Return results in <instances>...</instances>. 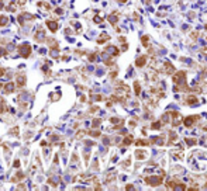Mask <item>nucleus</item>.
Here are the masks:
<instances>
[{
    "label": "nucleus",
    "instance_id": "f257e3e1",
    "mask_svg": "<svg viewBox=\"0 0 207 191\" xmlns=\"http://www.w3.org/2000/svg\"><path fill=\"white\" fill-rule=\"evenodd\" d=\"M144 181L147 183L148 186L156 187V186H159V184H162L164 178H162V176H151V177H145L144 178Z\"/></svg>",
    "mask_w": 207,
    "mask_h": 191
},
{
    "label": "nucleus",
    "instance_id": "f03ea898",
    "mask_svg": "<svg viewBox=\"0 0 207 191\" xmlns=\"http://www.w3.org/2000/svg\"><path fill=\"white\" fill-rule=\"evenodd\" d=\"M166 188L169 190H175V188H180V190H186L187 187L180 181H168L166 183Z\"/></svg>",
    "mask_w": 207,
    "mask_h": 191
},
{
    "label": "nucleus",
    "instance_id": "7ed1b4c3",
    "mask_svg": "<svg viewBox=\"0 0 207 191\" xmlns=\"http://www.w3.org/2000/svg\"><path fill=\"white\" fill-rule=\"evenodd\" d=\"M197 119H199V115H189V117H186L185 119H183V124H185L186 128H192Z\"/></svg>",
    "mask_w": 207,
    "mask_h": 191
},
{
    "label": "nucleus",
    "instance_id": "20e7f679",
    "mask_svg": "<svg viewBox=\"0 0 207 191\" xmlns=\"http://www.w3.org/2000/svg\"><path fill=\"white\" fill-rule=\"evenodd\" d=\"M169 114L171 115H173V122H172V126L173 128H176L179 124L182 122V119H180V114L177 113V111H169Z\"/></svg>",
    "mask_w": 207,
    "mask_h": 191
},
{
    "label": "nucleus",
    "instance_id": "39448f33",
    "mask_svg": "<svg viewBox=\"0 0 207 191\" xmlns=\"http://www.w3.org/2000/svg\"><path fill=\"white\" fill-rule=\"evenodd\" d=\"M30 52H31V49H30V45H28V44H23L21 47H20V53H21V56L28 58L30 56Z\"/></svg>",
    "mask_w": 207,
    "mask_h": 191
},
{
    "label": "nucleus",
    "instance_id": "423d86ee",
    "mask_svg": "<svg viewBox=\"0 0 207 191\" xmlns=\"http://www.w3.org/2000/svg\"><path fill=\"white\" fill-rule=\"evenodd\" d=\"M147 59H148L147 55L139 56L137 61H135V66H137V68H142V66H145V65H147Z\"/></svg>",
    "mask_w": 207,
    "mask_h": 191
},
{
    "label": "nucleus",
    "instance_id": "0eeeda50",
    "mask_svg": "<svg viewBox=\"0 0 207 191\" xmlns=\"http://www.w3.org/2000/svg\"><path fill=\"white\" fill-rule=\"evenodd\" d=\"M197 103H199V98L194 94L187 96V98H186V104H187V105H196Z\"/></svg>",
    "mask_w": 207,
    "mask_h": 191
},
{
    "label": "nucleus",
    "instance_id": "6e6552de",
    "mask_svg": "<svg viewBox=\"0 0 207 191\" xmlns=\"http://www.w3.org/2000/svg\"><path fill=\"white\" fill-rule=\"evenodd\" d=\"M164 68H165V72H166V73H173V72H175V68H173V65L172 63H171V62H165V65H164Z\"/></svg>",
    "mask_w": 207,
    "mask_h": 191
},
{
    "label": "nucleus",
    "instance_id": "1a4fd4ad",
    "mask_svg": "<svg viewBox=\"0 0 207 191\" xmlns=\"http://www.w3.org/2000/svg\"><path fill=\"white\" fill-rule=\"evenodd\" d=\"M47 25L49 27V30H51L52 32H55V31L58 30V24H56L55 21H47Z\"/></svg>",
    "mask_w": 207,
    "mask_h": 191
},
{
    "label": "nucleus",
    "instance_id": "9d476101",
    "mask_svg": "<svg viewBox=\"0 0 207 191\" xmlns=\"http://www.w3.org/2000/svg\"><path fill=\"white\" fill-rule=\"evenodd\" d=\"M108 39H110L108 34H102L100 35V38L97 39V44H103V42H106V41H108Z\"/></svg>",
    "mask_w": 207,
    "mask_h": 191
},
{
    "label": "nucleus",
    "instance_id": "9b49d317",
    "mask_svg": "<svg viewBox=\"0 0 207 191\" xmlns=\"http://www.w3.org/2000/svg\"><path fill=\"white\" fill-rule=\"evenodd\" d=\"M35 38H37V41H38V42L44 41V38H45V34H44V31H42V30L38 31V32H37V35H35Z\"/></svg>",
    "mask_w": 207,
    "mask_h": 191
},
{
    "label": "nucleus",
    "instance_id": "f8f14e48",
    "mask_svg": "<svg viewBox=\"0 0 207 191\" xmlns=\"http://www.w3.org/2000/svg\"><path fill=\"white\" fill-rule=\"evenodd\" d=\"M134 90H135V94H139L141 93V84H139V82H134Z\"/></svg>",
    "mask_w": 207,
    "mask_h": 191
},
{
    "label": "nucleus",
    "instance_id": "ddd939ff",
    "mask_svg": "<svg viewBox=\"0 0 207 191\" xmlns=\"http://www.w3.org/2000/svg\"><path fill=\"white\" fill-rule=\"evenodd\" d=\"M135 156H137L138 160H142V159H145V152H142V150H137V152H135Z\"/></svg>",
    "mask_w": 207,
    "mask_h": 191
},
{
    "label": "nucleus",
    "instance_id": "4468645a",
    "mask_svg": "<svg viewBox=\"0 0 207 191\" xmlns=\"http://www.w3.org/2000/svg\"><path fill=\"white\" fill-rule=\"evenodd\" d=\"M141 42H142L144 47H148V42H149V37H148V35H144L142 38H141Z\"/></svg>",
    "mask_w": 207,
    "mask_h": 191
},
{
    "label": "nucleus",
    "instance_id": "2eb2a0df",
    "mask_svg": "<svg viewBox=\"0 0 207 191\" xmlns=\"http://www.w3.org/2000/svg\"><path fill=\"white\" fill-rule=\"evenodd\" d=\"M149 143H151V141H145V139H144V141H137L138 146H141V145H142V146H147V145H149Z\"/></svg>",
    "mask_w": 207,
    "mask_h": 191
},
{
    "label": "nucleus",
    "instance_id": "dca6fc26",
    "mask_svg": "<svg viewBox=\"0 0 207 191\" xmlns=\"http://www.w3.org/2000/svg\"><path fill=\"white\" fill-rule=\"evenodd\" d=\"M13 90H14V84H13V83H7V84H6V91L11 93Z\"/></svg>",
    "mask_w": 207,
    "mask_h": 191
},
{
    "label": "nucleus",
    "instance_id": "f3484780",
    "mask_svg": "<svg viewBox=\"0 0 207 191\" xmlns=\"http://www.w3.org/2000/svg\"><path fill=\"white\" fill-rule=\"evenodd\" d=\"M161 126H162V124H161V122H152L151 128H152V129H161Z\"/></svg>",
    "mask_w": 207,
    "mask_h": 191
},
{
    "label": "nucleus",
    "instance_id": "a211bd4d",
    "mask_svg": "<svg viewBox=\"0 0 207 191\" xmlns=\"http://www.w3.org/2000/svg\"><path fill=\"white\" fill-rule=\"evenodd\" d=\"M133 139L134 138L130 135V136H127V138L124 139V142H123V143H124V145H130V143H133Z\"/></svg>",
    "mask_w": 207,
    "mask_h": 191
},
{
    "label": "nucleus",
    "instance_id": "6ab92c4d",
    "mask_svg": "<svg viewBox=\"0 0 207 191\" xmlns=\"http://www.w3.org/2000/svg\"><path fill=\"white\" fill-rule=\"evenodd\" d=\"M186 143H187V145H196L197 141H196L194 138H189V139H186Z\"/></svg>",
    "mask_w": 207,
    "mask_h": 191
},
{
    "label": "nucleus",
    "instance_id": "aec40b11",
    "mask_svg": "<svg viewBox=\"0 0 207 191\" xmlns=\"http://www.w3.org/2000/svg\"><path fill=\"white\" fill-rule=\"evenodd\" d=\"M117 16H114V14H111V16H110V17H108V20H110V23H111V24H116L117 23Z\"/></svg>",
    "mask_w": 207,
    "mask_h": 191
},
{
    "label": "nucleus",
    "instance_id": "412c9836",
    "mask_svg": "<svg viewBox=\"0 0 207 191\" xmlns=\"http://www.w3.org/2000/svg\"><path fill=\"white\" fill-rule=\"evenodd\" d=\"M17 82H18V84H24L26 83V77H23V76H18V79H17Z\"/></svg>",
    "mask_w": 207,
    "mask_h": 191
},
{
    "label": "nucleus",
    "instance_id": "4be33fe9",
    "mask_svg": "<svg viewBox=\"0 0 207 191\" xmlns=\"http://www.w3.org/2000/svg\"><path fill=\"white\" fill-rule=\"evenodd\" d=\"M48 183H49V184H52V186H56V183H59V180H58V178H51Z\"/></svg>",
    "mask_w": 207,
    "mask_h": 191
},
{
    "label": "nucleus",
    "instance_id": "5701e85b",
    "mask_svg": "<svg viewBox=\"0 0 207 191\" xmlns=\"http://www.w3.org/2000/svg\"><path fill=\"white\" fill-rule=\"evenodd\" d=\"M6 23H7V18L6 17H0V24H1V25H4Z\"/></svg>",
    "mask_w": 207,
    "mask_h": 191
},
{
    "label": "nucleus",
    "instance_id": "b1692460",
    "mask_svg": "<svg viewBox=\"0 0 207 191\" xmlns=\"http://www.w3.org/2000/svg\"><path fill=\"white\" fill-rule=\"evenodd\" d=\"M102 20H103L102 17H95V21H96V23H100Z\"/></svg>",
    "mask_w": 207,
    "mask_h": 191
},
{
    "label": "nucleus",
    "instance_id": "393cba45",
    "mask_svg": "<svg viewBox=\"0 0 207 191\" xmlns=\"http://www.w3.org/2000/svg\"><path fill=\"white\" fill-rule=\"evenodd\" d=\"M3 105H4L3 103H0V111H3V110H4V107H3Z\"/></svg>",
    "mask_w": 207,
    "mask_h": 191
},
{
    "label": "nucleus",
    "instance_id": "a878e982",
    "mask_svg": "<svg viewBox=\"0 0 207 191\" xmlns=\"http://www.w3.org/2000/svg\"><path fill=\"white\" fill-rule=\"evenodd\" d=\"M1 55H4V51H3V49L0 48V56H1Z\"/></svg>",
    "mask_w": 207,
    "mask_h": 191
},
{
    "label": "nucleus",
    "instance_id": "bb28decb",
    "mask_svg": "<svg viewBox=\"0 0 207 191\" xmlns=\"http://www.w3.org/2000/svg\"><path fill=\"white\" fill-rule=\"evenodd\" d=\"M117 1H120V3H125L127 0H117Z\"/></svg>",
    "mask_w": 207,
    "mask_h": 191
},
{
    "label": "nucleus",
    "instance_id": "cd10ccee",
    "mask_svg": "<svg viewBox=\"0 0 207 191\" xmlns=\"http://www.w3.org/2000/svg\"><path fill=\"white\" fill-rule=\"evenodd\" d=\"M1 74H3V72H1V69H0V76H1Z\"/></svg>",
    "mask_w": 207,
    "mask_h": 191
}]
</instances>
